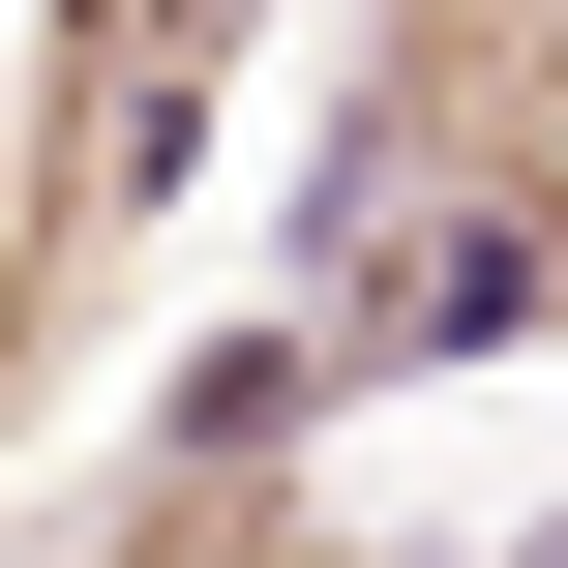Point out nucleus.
<instances>
[{"mask_svg":"<svg viewBox=\"0 0 568 568\" xmlns=\"http://www.w3.org/2000/svg\"><path fill=\"white\" fill-rule=\"evenodd\" d=\"M509 300H539V240H419V300H389V329H359V359H479V329H509Z\"/></svg>","mask_w":568,"mask_h":568,"instance_id":"nucleus-1","label":"nucleus"}]
</instances>
